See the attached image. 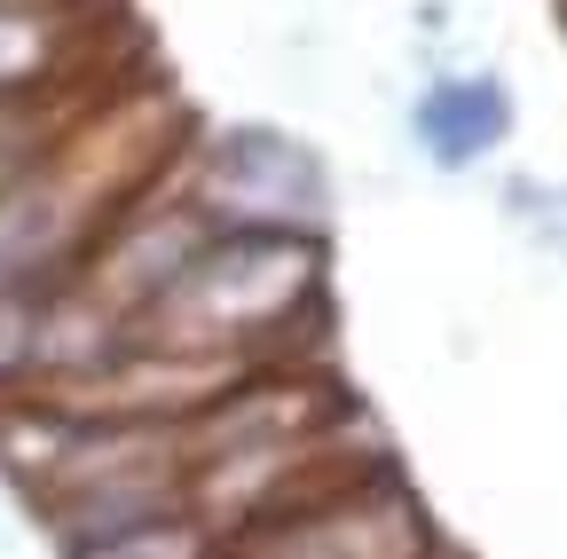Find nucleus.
<instances>
[{"label":"nucleus","mask_w":567,"mask_h":559,"mask_svg":"<svg viewBox=\"0 0 567 559\" xmlns=\"http://www.w3.org/2000/svg\"><path fill=\"white\" fill-rule=\"evenodd\" d=\"M197 214L213 229H300L323 237L331 221V174L308 143L276 126H229L197 158Z\"/></svg>","instance_id":"nucleus-2"},{"label":"nucleus","mask_w":567,"mask_h":559,"mask_svg":"<svg viewBox=\"0 0 567 559\" xmlns=\"http://www.w3.org/2000/svg\"><path fill=\"white\" fill-rule=\"evenodd\" d=\"M48 63H55V17L0 0V103H24V87Z\"/></svg>","instance_id":"nucleus-5"},{"label":"nucleus","mask_w":567,"mask_h":559,"mask_svg":"<svg viewBox=\"0 0 567 559\" xmlns=\"http://www.w3.org/2000/svg\"><path fill=\"white\" fill-rule=\"evenodd\" d=\"M410 126H417L425 158L457 174V166L488 158V151L513 134V95L496 87V80H434V87L417 95Z\"/></svg>","instance_id":"nucleus-4"},{"label":"nucleus","mask_w":567,"mask_h":559,"mask_svg":"<svg viewBox=\"0 0 567 559\" xmlns=\"http://www.w3.org/2000/svg\"><path fill=\"white\" fill-rule=\"evenodd\" d=\"M40 308L48 284H0V386L40 371Z\"/></svg>","instance_id":"nucleus-7"},{"label":"nucleus","mask_w":567,"mask_h":559,"mask_svg":"<svg viewBox=\"0 0 567 559\" xmlns=\"http://www.w3.org/2000/svg\"><path fill=\"white\" fill-rule=\"evenodd\" d=\"M32 174V126H24V103H0V189Z\"/></svg>","instance_id":"nucleus-8"},{"label":"nucleus","mask_w":567,"mask_h":559,"mask_svg":"<svg viewBox=\"0 0 567 559\" xmlns=\"http://www.w3.org/2000/svg\"><path fill=\"white\" fill-rule=\"evenodd\" d=\"M63 559H205V528L182 520V513H158V520H142L126 536H103L87 551H63Z\"/></svg>","instance_id":"nucleus-6"},{"label":"nucleus","mask_w":567,"mask_h":559,"mask_svg":"<svg viewBox=\"0 0 567 559\" xmlns=\"http://www.w3.org/2000/svg\"><path fill=\"white\" fill-rule=\"evenodd\" d=\"M323 284V237L300 229H213L197 260L174 276V292L151 308V323H174L182 355L245 346L276 323H292Z\"/></svg>","instance_id":"nucleus-1"},{"label":"nucleus","mask_w":567,"mask_h":559,"mask_svg":"<svg viewBox=\"0 0 567 559\" xmlns=\"http://www.w3.org/2000/svg\"><path fill=\"white\" fill-rule=\"evenodd\" d=\"M252 559H425V520L402 488H354L292 528H268Z\"/></svg>","instance_id":"nucleus-3"}]
</instances>
